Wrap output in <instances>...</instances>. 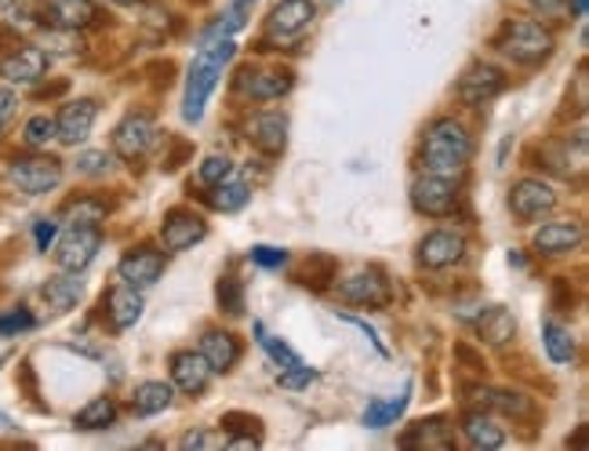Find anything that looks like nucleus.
Listing matches in <instances>:
<instances>
[{"label": "nucleus", "instance_id": "41", "mask_svg": "<svg viewBox=\"0 0 589 451\" xmlns=\"http://www.w3.org/2000/svg\"><path fill=\"white\" fill-rule=\"evenodd\" d=\"M215 298H218V306L229 313V317H240V313H244V284L237 277H223V281H218Z\"/></svg>", "mask_w": 589, "mask_h": 451}, {"label": "nucleus", "instance_id": "37", "mask_svg": "<svg viewBox=\"0 0 589 451\" xmlns=\"http://www.w3.org/2000/svg\"><path fill=\"white\" fill-rule=\"evenodd\" d=\"M332 281H338V263L332 255H310L303 273H298V284H306L313 292L332 288Z\"/></svg>", "mask_w": 589, "mask_h": 451}, {"label": "nucleus", "instance_id": "10", "mask_svg": "<svg viewBox=\"0 0 589 451\" xmlns=\"http://www.w3.org/2000/svg\"><path fill=\"white\" fill-rule=\"evenodd\" d=\"M557 208V189L550 183L542 179H520L513 183L510 189V212L513 218H520V223H539V218H546Z\"/></svg>", "mask_w": 589, "mask_h": 451}, {"label": "nucleus", "instance_id": "53", "mask_svg": "<svg viewBox=\"0 0 589 451\" xmlns=\"http://www.w3.org/2000/svg\"><path fill=\"white\" fill-rule=\"evenodd\" d=\"M531 4L542 8V11H557L560 4H565V0H531Z\"/></svg>", "mask_w": 589, "mask_h": 451}, {"label": "nucleus", "instance_id": "3", "mask_svg": "<svg viewBox=\"0 0 589 451\" xmlns=\"http://www.w3.org/2000/svg\"><path fill=\"white\" fill-rule=\"evenodd\" d=\"M495 48L517 66H539L553 55L557 37L539 19H505L502 30L495 33Z\"/></svg>", "mask_w": 589, "mask_h": 451}, {"label": "nucleus", "instance_id": "17", "mask_svg": "<svg viewBox=\"0 0 589 451\" xmlns=\"http://www.w3.org/2000/svg\"><path fill=\"white\" fill-rule=\"evenodd\" d=\"M204 237H208V223L186 208L168 212V218L160 223V244L168 252H186V248H194V244H200Z\"/></svg>", "mask_w": 589, "mask_h": 451}, {"label": "nucleus", "instance_id": "24", "mask_svg": "<svg viewBox=\"0 0 589 451\" xmlns=\"http://www.w3.org/2000/svg\"><path fill=\"white\" fill-rule=\"evenodd\" d=\"M200 353H204V361L212 364V372H233L240 361V339L233 335V332H223V327H208L200 339Z\"/></svg>", "mask_w": 589, "mask_h": 451}, {"label": "nucleus", "instance_id": "26", "mask_svg": "<svg viewBox=\"0 0 589 451\" xmlns=\"http://www.w3.org/2000/svg\"><path fill=\"white\" fill-rule=\"evenodd\" d=\"M462 437L473 451H495L505 444V430L495 422V415L481 412V408L462 419Z\"/></svg>", "mask_w": 589, "mask_h": 451}, {"label": "nucleus", "instance_id": "23", "mask_svg": "<svg viewBox=\"0 0 589 451\" xmlns=\"http://www.w3.org/2000/svg\"><path fill=\"white\" fill-rule=\"evenodd\" d=\"M539 154L546 160V168L557 171V175H565V179H571L575 171L586 168V135L582 131L575 135V146H571V139H550L539 149Z\"/></svg>", "mask_w": 589, "mask_h": 451}, {"label": "nucleus", "instance_id": "13", "mask_svg": "<svg viewBox=\"0 0 589 451\" xmlns=\"http://www.w3.org/2000/svg\"><path fill=\"white\" fill-rule=\"evenodd\" d=\"M212 364L204 361L200 350H179L171 353V386L183 390L186 398H200L212 386Z\"/></svg>", "mask_w": 589, "mask_h": 451}, {"label": "nucleus", "instance_id": "28", "mask_svg": "<svg viewBox=\"0 0 589 451\" xmlns=\"http://www.w3.org/2000/svg\"><path fill=\"white\" fill-rule=\"evenodd\" d=\"M0 11L16 33L48 30V0H0Z\"/></svg>", "mask_w": 589, "mask_h": 451}, {"label": "nucleus", "instance_id": "2", "mask_svg": "<svg viewBox=\"0 0 589 451\" xmlns=\"http://www.w3.org/2000/svg\"><path fill=\"white\" fill-rule=\"evenodd\" d=\"M233 51H237V45H233L229 37H218L197 55L194 70H189V80H186V99H183V117L186 120H194L197 125V120L204 117V102L212 99L218 77H223V70L233 59Z\"/></svg>", "mask_w": 589, "mask_h": 451}, {"label": "nucleus", "instance_id": "55", "mask_svg": "<svg viewBox=\"0 0 589 451\" xmlns=\"http://www.w3.org/2000/svg\"><path fill=\"white\" fill-rule=\"evenodd\" d=\"M0 430H11V419L4 412H0Z\"/></svg>", "mask_w": 589, "mask_h": 451}, {"label": "nucleus", "instance_id": "46", "mask_svg": "<svg viewBox=\"0 0 589 451\" xmlns=\"http://www.w3.org/2000/svg\"><path fill=\"white\" fill-rule=\"evenodd\" d=\"M226 441L218 433H208V430H189L183 441H179V448L183 451H194V448H223Z\"/></svg>", "mask_w": 589, "mask_h": 451}, {"label": "nucleus", "instance_id": "40", "mask_svg": "<svg viewBox=\"0 0 589 451\" xmlns=\"http://www.w3.org/2000/svg\"><path fill=\"white\" fill-rule=\"evenodd\" d=\"M22 143L30 146V149H45L48 143H55V117L48 114H37L26 120V128H22Z\"/></svg>", "mask_w": 589, "mask_h": 451}, {"label": "nucleus", "instance_id": "49", "mask_svg": "<svg viewBox=\"0 0 589 451\" xmlns=\"http://www.w3.org/2000/svg\"><path fill=\"white\" fill-rule=\"evenodd\" d=\"M16 109H19V99H16V91L0 88V131H4V128L11 125V117H16Z\"/></svg>", "mask_w": 589, "mask_h": 451}, {"label": "nucleus", "instance_id": "52", "mask_svg": "<svg viewBox=\"0 0 589 451\" xmlns=\"http://www.w3.org/2000/svg\"><path fill=\"white\" fill-rule=\"evenodd\" d=\"M586 11H589V0H571V16L575 19H586Z\"/></svg>", "mask_w": 589, "mask_h": 451}, {"label": "nucleus", "instance_id": "31", "mask_svg": "<svg viewBox=\"0 0 589 451\" xmlns=\"http://www.w3.org/2000/svg\"><path fill=\"white\" fill-rule=\"evenodd\" d=\"M404 448H436V451H451L455 448V433L444 419H430V422H415L404 437H401Z\"/></svg>", "mask_w": 589, "mask_h": 451}, {"label": "nucleus", "instance_id": "11", "mask_svg": "<svg viewBox=\"0 0 589 451\" xmlns=\"http://www.w3.org/2000/svg\"><path fill=\"white\" fill-rule=\"evenodd\" d=\"M505 73L499 70V66H491V62H473L470 70L462 73V80H459V99L465 102V106H473V109H481V106H488V102H495L499 95L505 91Z\"/></svg>", "mask_w": 589, "mask_h": 451}, {"label": "nucleus", "instance_id": "29", "mask_svg": "<svg viewBox=\"0 0 589 451\" xmlns=\"http://www.w3.org/2000/svg\"><path fill=\"white\" fill-rule=\"evenodd\" d=\"M465 398H470L473 408H481V412H502V415H524L531 408L528 398H520V393H510V390H495V386H470Z\"/></svg>", "mask_w": 589, "mask_h": 451}, {"label": "nucleus", "instance_id": "16", "mask_svg": "<svg viewBox=\"0 0 589 451\" xmlns=\"http://www.w3.org/2000/svg\"><path fill=\"white\" fill-rule=\"evenodd\" d=\"M95 117H99V102H95V99L66 102L59 109V117H55V139H59L62 146L85 143L91 135V128H95Z\"/></svg>", "mask_w": 589, "mask_h": 451}, {"label": "nucleus", "instance_id": "19", "mask_svg": "<svg viewBox=\"0 0 589 451\" xmlns=\"http://www.w3.org/2000/svg\"><path fill=\"white\" fill-rule=\"evenodd\" d=\"M582 223L579 218H557V223H546L536 229V237H531V248L539 255H568L582 244Z\"/></svg>", "mask_w": 589, "mask_h": 451}, {"label": "nucleus", "instance_id": "33", "mask_svg": "<svg viewBox=\"0 0 589 451\" xmlns=\"http://www.w3.org/2000/svg\"><path fill=\"white\" fill-rule=\"evenodd\" d=\"M408 404H411V386H404L396 398H379L364 408V427L367 430H386L393 427L396 419H401L408 412Z\"/></svg>", "mask_w": 589, "mask_h": 451}, {"label": "nucleus", "instance_id": "4", "mask_svg": "<svg viewBox=\"0 0 589 451\" xmlns=\"http://www.w3.org/2000/svg\"><path fill=\"white\" fill-rule=\"evenodd\" d=\"M8 183L26 197H40L51 194L55 186L62 183V160L45 157V154H30V157H16L8 164Z\"/></svg>", "mask_w": 589, "mask_h": 451}, {"label": "nucleus", "instance_id": "27", "mask_svg": "<svg viewBox=\"0 0 589 451\" xmlns=\"http://www.w3.org/2000/svg\"><path fill=\"white\" fill-rule=\"evenodd\" d=\"M240 88L255 102H277V99H284V95L295 88V73L281 70V66H277V70H258V73H252L248 80H244Z\"/></svg>", "mask_w": 589, "mask_h": 451}, {"label": "nucleus", "instance_id": "43", "mask_svg": "<svg viewBox=\"0 0 589 451\" xmlns=\"http://www.w3.org/2000/svg\"><path fill=\"white\" fill-rule=\"evenodd\" d=\"M109 164H114V157H109L106 149H88V154L77 157V171L80 175H91V179H99V175L109 171Z\"/></svg>", "mask_w": 589, "mask_h": 451}, {"label": "nucleus", "instance_id": "5", "mask_svg": "<svg viewBox=\"0 0 589 451\" xmlns=\"http://www.w3.org/2000/svg\"><path fill=\"white\" fill-rule=\"evenodd\" d=\"M335 292L342 303H350V306H364V310H386L393 303V288H390V281H386V273L382 269H357V273H350V277H342L335 284Z\"/></svg>", "mask_w": 589, "mask_h": 451}, {"label": "nucleus", "instance_id": "25", "mask_svg": "<svg viewBox=\"0 0 589 451\" xmlns=\"http://www.w3.org/2000/svg\"><path fill=\"white\" fill-rule=\"evenodd\" d=\"M80 295H85V284H80V277L70 269L55 273V277H48L45 284H40V303H45L51 313L73 310L80 303Z\"/></svg>", "mask_w": 589, "mask_h": 451}, {"label": "nucleus", "instance_id": "48", "mask_svg": "<svg viewBox=\"0 0 589 451\" xmlns=\"http://www.w3.org/2000/svg\"><path fill=\"white\" fill-rule=\"evenodd\" d=\"M338 321H346V324H353V327H361V332L367 335V343H372L379 353H382V357H386V346H382V339H379V332H375V327L372 324H367V321H361V317H353V313H338Z\"/></svg>", "mask_w": 589, "mask_h": 451}, {"label": "nucleus", "instance_id": "42", "mask_svg": "<svg viewBox=\"0 0 589 451\" xmlns=\"http://www.w3.org/2000/svg\"><path fill=\"white\" fill-rule=\"evenodd\" d=\"M229 175H233V160H229L226 154H212V157H204L197 179H200L204 186H218V183H226Z\"/></svg>", "mask_w": 589, "mask_h": 451}, {"label": "nucleus", "instance_id": "36", "mask_svg": "<svg viewBox=\"0 0 589 451\" xmlns=\"http://www.w3.org/2000/svg\"><path fill=\"white\" fill-rule=\"evenodd\" d=\"M114 422H117V404H114V398H95V401H88V404L73 415V427H77V430H109Z\"/></svg>", "mask_w": 589, "mask_h": 451}, {"label": "nucleus", "instance_id": "1", "mask_svg": "<svg viewBox=\"0 0 589 451\" xmlns=\"http://www.w3.org/2000/svg\"><path fill=\"white\" fill-rule=\"evenodd\" d=\"M419 160L430 175H441V179H462L465 168H470V160H473V135L465 131V125L455 117L433 120L426 135H422Z\"/></svg>", "mask_w": 589, "mask_h": 451}, {"label": "nucleus", "instance_id": "34", "mask_svg": "<svg viewBox=\"0 0 589 451\" xmlns=\"http://www.w3.org/2000/svg\"><path fill=\"white\" fill-rule=\"evenodd\" d=\"M542 346H546V353H550L553 364H571L575 353H579V346H575L571 327L557 324V321H546V324H542Z\"/></svg>", "mask_w": 589, "mask_h": 451}, {"label": "nucleus", "instance_id": "22", "mask_svg": "<svg viewBox=\"0 0 589 451\" xmlns=\"http://www.w3.org/2000/svg\"><path fill=\"white\" fill-rule=\"evenodd\" d=\"M102 19L95 0H48V26L55 30H88Z\"/></svg>", "mask_w": 589, "mask_h": 451}, {"label": "nucleus", "instance_id": "6", "mask_svg": "<svg viewBox=\"0 0 589 451\" xmlns=\"http://www.w3.org/2000/svg\"><path fill=\"white\" fill-rule=\"evenodd\" d=\"M411 208L426 218H448L459 208V186L455 179H441V175H419L411 183Z\"/></svg>", "mask_w": 589, "mask_h": 451}, {"label": "nucleus", "instance_id": "38", "mask_svg": "<svg viewBox=\"0 0 589 451\" xmlns=\"http://www.w3.org/2000/svg\"><path fill=\"white\" fill-rule=\"evenodd\" d=\"M106 204L99 197H77L62 208V218L70 226H102L106 223Z\"/></svg>", "mask_w": 589, "mask_h": 451}, {"label": "nucleus", "instance_id": "44", "mask_svg": "<svg viewBox=\"0 0 589 451\" xmlns=\"http://www.w3.org/2000/svg\"><path fill=\"white\" fill-rule=\"evenodd\" d=\"M37 321H33V313L19 306V310H11V313H0V335H19V332H30Z\"/></svg>", "mask_w": 589, "mask_h": 451}, {"label": "nucleus", "instance_id": "9", "mask_svg": "<svg viewBox=\"0 0 589 451\" xmlns=\"http://www.w3.org/2000/svg\"><path fill=\"white\" fill-rule=\"evenodd\" d=\"M102 248V229L99 226H70L59 237V248H55V258H59V269L80 273L91 266V258Z\"/></svg>", "mask_w": 589, "mask_h": 451}, {"label": "nucleus", "instance_id": "50", "mask_svg": "<svg viewBox=\"0 0 589 451\" xmlns=\"http://www.w3.org/2000/svg\"><path fill=\"white\" fill-rule=\"evenodd\" d=\"M223 430H258L255 415H240V412H226L223 415Z\"/></svg>", "mask_w": 589, "mask_h": 451}, {"label": "nucleus", "instance_id": "47", "mask_svg": "<svg viewBox=\"0 0 589 451\" xmlns=\"http://www.w3.org/2000/svg\"><path fill=\"white\" fill-rule=\"evenodd\" d=\"M55 234H59V223L55 218H40L33 226V241H37V252H48L55 244Z\"/></svg>", "mask_w": 589, "mask_h": 451}, {"label": "nucleus", "instance_id": "20", "mask_svg": "<svg viewBox=\"0 0 589 451\" xmlns=\"http://www.w3.org/2000/svg\"><path fill=\"white\" fill-rule=\"evenodd\" d=\"M45 73H48V55L37 45L16 48L4 62H0V77H4L8 85H37V80H45Z\"/></svg>", "mask_w": 589, "mask_h": 451}, {"label": "nucleus", "instance_id": "7", "mask_svg": "<svg viewBox=\"0 0 589 451\" xmlns=\"http://www.w3.org/2000/svg\"><path fill=\"white\" fill-rule=\"evenodd\" d=\"M255 335H258V346H263L266 353H269V361L277 364V379H281V386H287V390H303V386H310L313 379H317V372L298 357V353L284 343V339H277V335H269L266 332V324H255Z\"/></svg>", "mask_w": 589, "mask_h": 451}, {"label": "nucleus", "instance_id": "45", "mask_svg": "<svg viewBox=\"0 0 589 451\" xmlns=\"http://www.w3.org/2000/svg\"><path fill=\"white\" fill-rule=\"evenodd\" d=\"M252 263L263 266V269H281L287 263V252L284 248H273V244H255V248H252Z\"/></svg>", "mask_w": 589, "mask_h": 451}, {"label": "nucleus", "instance_id": "15", "mask_svg": "<svg viewBox=\"0 0 589 451\" xmlns=\"http://www.w3.org/2000/svg\"><path fill=\"white\" fill-rule=\"evenodd\" d=\"M164 252L157 248H149V244H139V248H131L125 258L117 263V273H120V281L131 284V288H154V284L160 281V273H164Z\"/></svg>", "mask_w": 589, "mask_h": 451}, {"label": "nucleus", "instance_id": "39", "mask_svg": "<svg viewBox=\"0 0 589 451\" xmlns=\"http://www.w3.org/2000/svg\"><path fill=\"white\" fill-rule=\"evenodd\" d=\"M45 55H62V59H77V55H85V40H80L77 30H55L48 26V37H45Z\"/></svg>", "mask_w": 589, "mask_h": 451}, {"label": "nucleus", "instance_id": "54", "mask_svg": "<svg viewBox=\"0 0 589 451\" xmlns=\"http://www.w3.org/2000/svg\"><path fill=\"white\" fill-rule=\"evenodd\" d=\"M109 4H120V8H139L146 0H109Z\"/></svg>", "mask_w": 589, "mask_h": 451}, {"label": "nucleus", "instance_id": "8", "mask_svg": "<svg viewBox=\"0 0 589 451\" xmlns=\"http://www.w3.org/2000/svg\"><path fill=\"white\" fill-rule=\"evenodd\" d=\"M154 143H157V125L149 114H128L114 128V154L128 164L143 160L149 149H154Z\"/></svg>", "mask_w": 589, "mask_h": 451}, {"label": "nucleus", "instance_id": "32", "mask_svg": "<svg viewBox=\"0 0 589 451\" xmlns=\"http://www.w3.org/2000/svg\"><path fill=\"white\" fill-rule=\"evenodd\" d=\"M473 324H477V332H481V339L488 346H505L517 335V321L505 306H484V313Z\"/></svg>", "mask_w": 589, "mask_h": 451}, {"label": "nucleus", "instance_id": "14", "mask_svg": "<svg viewBox=\"0 0 589 451\" xmlns=\"http://www.w3.org/2000/svg\"><path fill=\"white\" fill-rule=\"evenodd\" d=\"M465 258V234L459 229H433L419 241V263L426 269H448Z\"/></svg>", "mask_w": 589, "mask_h": 451}, {"label": "nucleus", "instance_id": "12", "mask_svg": "<svg viewBox=\"0 0 589 451\" xmlns=\"http://www.w3.org/2000/svg\"><path fill=\"white\" fill-rule=\"evenodd\" d=\"M313 19H317V8L310 0H277L266 16V30L277 40H295L310 30Z\"/></svg>", "mask_w": 589, "mask_h": 451}, {"label": "nucleus", "instance_id": "18", "mask_svg": "<svg viewBox=\"0 0 589 451\" xmlns=\"http://www.w3.org/2000/svg\"><path fill=\"white\" fill-rule=\"evenodd\" d=\"M244 135H248V143H252L263 157H281L284 149H287V117L277 114V109L255 114V117L248 120V128H244Z\"/></svg>", "mask_w": 589, "mask_h": 451}, {"label": "nucleus", "instance_id": "35", "mask_svg": "<svg viewBox=\"0 0 589 451\" xmlns=\"http://www.w3.org/2000/svg\"><path fill=\"white\" fill-rule=\"evenodd\" d=\"M248 200H252V186H248V183H240V179H233V175H229L226 183L212 186V194H208V204H212L215 212H223V215L240 212Z\"/></svg>", "mask_w": 589, "mask_h": 451}, {"label": "nucleus", "instance_id": "51", "mask_svg": "<svg viewBox=\"0 0 589 451\" xmlns=\"http://www.w3.org/2000/svg\"><path fill=\"white\" fill-rule=\"evenodd\" d=\"M226 444H229V448H258L263 441H258V433H240V437H229Z\"/></svg>", "mask_w": 589, "mask_h": 451}, {"label": "nucleus", "instance_id": "30", "mask_svg": "<svg viewBox=\"0 0 589 451\" xmlns=\"http://www.w3.org/2000/svg\"><path fill=\"white\" fill-rule=\"evenodd\" d=\"M171 401H175V386L171 382H160V379L139 382L135 393H131L135 415H160V412H168Z\"/></svg>", "mask_w": 589, "mask_h": 451}, {"label": "nucleus", "instance_id": "21", "mask_svg": "<svg viewBox=\"0 0 589 451\" xmlns=\"http://www.w3.org/2000/svg\"><path fill=\"white\" fill-rule=\"evenodd\" d=\"M143 292L139 288H131V284H117V288H109L106 295V321L114 332H128V327H135L143 321Z\"/></svg>", "mask_w": 589, "mask_h": 451}]
</instances>
